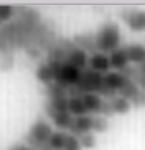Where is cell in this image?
Returning a JSON list of instances; mask_svg holds the SVG:
<instances>
[{"mask_svg":"<svg viewBox=\"0 0 145 150\" xmlns=\"http://www.w3.org/2000/svg\"><path fill=\"white\" fill-rule=\"evenodd\" d=\"M43 150H52V149H48V148H46V149H43Z\"/></svg>","mask_w":145,"mask_h":150,"instance_id":"cell-27","label":"cell"},{"mask_svg":"<svg viewBox=\"0 0 145 150\" xmlns=\"http://www.w3.org/2000/svg\"><path fill=\"white\" fill-rule=\"evenodd\" d=\"M0 24H1V21H0Z\"/></svg>","mask_w":145,"mask_h":150,"instance_id":"cell-28","label":"cell"},{"mask_svg":"<svg viewBox=\"0 0 145 150\" xmlns=\"http://www.w3.org/2000/svg\"><path fill=\"white\" fill-rule=\"evenodd\" d=\"M64 150H81V144L79 141V137L74 136V135H71V134H69Z\"/></svg>","mask_w":145,"mask_h":150,"instance_id":"cell-20","label":"cell"},{"mask_svg":"<svg viewBox=\"0 0 145 150\" xmlns=\"http://www.w3.org/2000/svg\"><path fill=\"white\" fill-rule=\"evenodd\" d=\"M129 61L134 65H141L145 62V46L141 43H130L125 46Z\"/></svg>","mask_w":145,"mask_h":150,"instance_id":"cell-12","label":"cell"},{"mask_svg":"<svg viewBox=\"0 0 145 150\" xmlns=\"http://www.w3.org/2000/svg\"><path fill=\"white\" fill-rule=\"evenodd\" d=\"M47 64L51 66L54 73V81L66 89L75 87L79 81L83 70L76 69L75 66L70 65L65 61H57V60H50Z\"/></svg>","mask_w":145,"mask_h":150,"instance_id":"cell-2","label":"cell"},{"mask_svg":"<svg viewBox=\"0 0 145 150\" xmlns=\"http://www.w3.org/2000/svg\"><path fill=\"white\" fill-rule=\"evenodd\" d=\"M68 135L69 134L64 132V131H55L50 139V141H48L47 148L52 150H64L66 145V140H68Z\"/></svg>","mask_w":145,"mask_h":150,"instance_id":"cell-16","label":"cell"},{"mask_svg":"<svg viewBox=\"0 0 145 150\" xmlns=\"http://www.w3.org/2000/svg\"><path fill=\"white\" fill-rule=\"evenodd\" d=\"M36 78L41 81V83H43L45 85L54 83V73H52L51 66L48 65V64H42V65H40L38 69L36 70Z\"/></svg>","mask_w":145,"mask_h":150,"instance_id":"cell-17","label":"cell"},{"mask_svg":"<svg viewBox=\"0 0 145 150\" xmlns=\"http://www.w3.org/2000/svg\"><path fill=\"white\" fill-rule=\"evenodd\" d=\"M140 92H141V89L137 87V84L135 83V81H134L132 79H129L127 83L124 85V88H122L121 91L117 93V94L120 97H124V98L129 99L130 102H132V100L135 99L137 96H139Z\"/></svg>","mask_w":145,"mask_h":150,"instance_id":"cell-15","label":"cell"},{"mask_svg":"<svg viewBox=\"0 0 145 150\" xmlns=\"http://www.w3.org/2000/svg\"><path fill=\"white\" fill-rule=\"evenodd\" d=\"M46 112L57 129L70 131L74 121V116L71 113H69V112H56L52 110H48V108H46Z\"/></svg>","mask_w":145,"mask_h":150,"instance_id":"cell-9","label":"cell"},{"mask_svg":"<svg viewBox=\"0 0 145 150\" xmlns=\"http://www.w3.org/2000/svg\"><path fill=\"white\" fill-rule=\"evenodd\" d=\"M132 80L137 84V87H139L141 91L145 92V75L144 74H139L137 73V70H136L135 74H134V76H132Z\"/></svg>","mask_w":145,"mask_h":150,"instance_id":"cell-22","label":"cell"},{"mask_svg":"<svg viewBox=\"0 0 145 150\" xmlns=\"http://www.w3.org/2000/svg\"><path fill=\"white\" fill-rule=\"evenodd\" d=\"M131 103H132V106L136 107V108H139V107H145V92L141 91V92L139 93V96H137Z\"/></svg>","mask_w":145,"mask_h":150,"instance_id":"cell-23","label":"cell"},{"mask_svg":"<svg viewBox=\"0 0 145 150\" xmlns=\"http://www.w3.org/2000/svg\"><path fill=\"white\" fill-rule=\"evenodd\" d=\"M54 132L55 131L52 130L50 122H47L43 118H38L32 123V126L28 130L27 136L24 139L27 141V145L32 146L33 149L43 150L47 148V144Z\"/></svg>","mask_w":145,"mask_h":150,"instance_id":"cell-3","label":"cell"},{"mask_svg":"<svg viewBox=\"0 0 145 150\" xmlns=\"http://www.w3.org/2000/svg\"><path fill=\"white\" fill-rule=\"evenodd\" d=\"M121 19L132 32L145 31V10L140 9H125L121 13Z\"/></svg>","mask_w":145,"mask_h":150,"instance_id":"cell-4","label":"cell"},{"mask_svg":"<svg viewBox=\"0 0 145 150\" xmlns=\"http://www.w3.org/2000/svg\"><path fill=\"white\" fill-rule=\"evenodd\" d=\"M136 70H137V73H139V74H144L145 75V62H143L141 65H137Z\"/></svg>","mask_w":145,"mask_h":150,"instance_id":"cell-25","label":"cell"},{"mask_svg":"<svg viewBox=\"0 0 145 150\" xmlns=\"http://www.w3.org/2000/svg\"><path fill=\"white\" fill-rule=\"evenodd\" d=\"M8 150H36V149H33L32 146L25 145V144H14Z\"/></svg>","mask_w":145,"mask_h":150,"instance_id":"cell-24","label":"cell"},{"mask_svg":"<svg viewBox=\"0 0 145 150\" xmlns=\"http://www.w3.org/2000/svg\"><path fill=\"white\" fill-rule=\"evenodd\" d=\"M81 98H83V102L87 107L88 113H102L106 102L102 99V97L99 94H97V93H85V94L81 96Z\"/></svg>","mask_w":145,"mask_h":150,"instance_id":"cell-10","label":"cell"},{"mask_svg":"<svg viewBox=\"0 0 145 150\" xmlns=\"http://www.w3.org/2000/svg\"><path fill=\"white\" fill-rule=\"evenodd\" d=\"M88 61H89V57H88L87 51L81 50L80 47H73L71 50L68 52L65 62L75 66L76 69H79V70H85L88 66Z\"/></svg>","mask_w":145,"mask_h":150,"instance_id":"cell-8","label":"cell"},{"mask_svg":"<svg viewBox=\"0 0 145 150\" xmlns=\"http://www.w3.org/2000/svg\"><path fill=\"white\" fill-rule=\"evenodd\" d=\"M110 104H111V108H112L113 113H118V115H125L131 110V106L132 103L130 102L129 99L124 98V97H115L110 100Z\"/></svg>","mask_w":145,"mask_h":150,"instance_id":"cell-14","label":"cell"},{"mask_svg":"<svg viewBox=\"0 0 145 150\" xmlns=\"http://www.w3.org/2000/svg\"><path fill=\"white\" fill-rule=\"evenodd\" d=\"M69 113H71L74 117H79V116L88 115L87 107L83 102L81 96H71L69 97V107H68Z\"/></svg>","mask_w":145,"mask_h":150,"instance_id":"cell-13","label":"cell"},{"mask_svg":"<svg viewBox=\"0 0 145 150\" xmlns=\"http://www.w3.org/2000/svg\"><path fill=\"white\" fill-rule=\"evenodd\" d=\"M95 50L102 54H111L120 48L121 45V31L117 23L106 22L94 35Z\"/></svg>","mask_w":145,"mask_h":150,"instance_id":"cell-1","label":"cell"},{"mask_svg":"<svg viewBox=\"0 0 145 150\" xmlns=\"http://www.w3.org/2000/svg\"><path fill=\"white\" fill-rule=\"evenodd\" d=\"M92 131H94V117L93 116L84 115V116H79V117H74L71 129H70L71 135L80 137L81 135L89 134Z\"/></svg>","mask_w":145,"mask_h":150,"instance_id":"cell-5","label":"cell"},{"mask_svg":"<svg viewBox=\"0 0 145 150\" xmlns=\"http://www.w3.org/2000/svg\"><path fill=\"white\" fill-rule=\"evenodd\" d=\"M110 62H111V67L121 71H124L126 67L130 66V61L126 54L125 47H120L117 50H115L113 52L110 54Z\"/></svg>","mask_w":145,"mask_h":150,"instance_id":"cell-11","label":"cell"},{"mask_svg":"<svg viewBox=\"0 0 145 150\" xmlns=\"http://www.w3.org/2000/svg\"><path fill=\"white\" fill-rule=\"evenodd\" d=\"M88 67L91 70L101 73V74L110 73L108 71L111 69L110 56H107L106 54H102V52H94V54H92L91 57H89Z\"/></svg>","mask_w":145,"mask_h":150,"instance_id":"cell-7","label":"cell"},{"mask_svg":"<svg viewBox=\"0 0 145 150\" xmlns=\"http://www.w3.org/2000/svg\"><path fill=\"white\" fill-rule=\"evenodd\" d=\"M79 141L81 144V148H85V149H93L95 146V142H97L95 136L92 132L81 135L79 137Z\"/></svg>","mask_w":145,"mask_h":150,"instance_id":"cell-19","label":"cell"},{"mask_svg":"<svg viewBox=\"0 0 145 150\" xmlns=\"http://www.w3.org/2000/svg\"><path fill=\"white\" fill-rule=\"evenodd\" d=\"M1 46H3V42H1V41H0V48H1Z\"/></svg>","mask_w":145,"mask_h":150,"instance_id":"cell-26","label":"cell"},{"mask_svg":"<svg viewBox=\"0 0 145 150\" xmlns=\"http://www.w3.org/2000/svg\"><path fill=\"white\" fill-rule=\"evenodd\" d=\"M108 126H110V123H108L107 117H105L102 115L94 117V131H97V132H105L108 129Z\"/></svg>","mask_w":145,"mask_h":150,"instance_id":"cell-18","label":"cell"},{"mask_svg":"<svg viewBox=\"0 0 145 150\" xmlns=\"http://www.w3.org/2000/svg\"><path fill=\"white\" fill-rule=\"evenodd\" d=\"M127 80H129V78L125 76L120 71H110V73L105 74V76H103L105 87L113 93L120 92L124 88V85L127 83Z\"/></svg>","mask_w":145,"mask_h":150,"instance_id":"cell-6","label":"cell"},{"mask_svg":"<svg viewBox=\"0 0 145 150\" xmlns=\"http://www.w3.org/2000/svg\"><path fill=\"white\" fill-rule=\"evenodd\" d=\"M14 16V8L12 5H0V21L6 22Z\"/></svg>","mask_w":145,"mask_h":150,"instance_id":"cell-21","label":"cell"}]
</instances>
